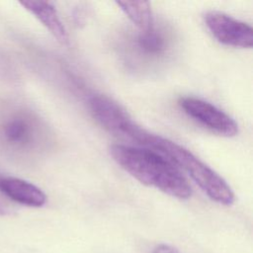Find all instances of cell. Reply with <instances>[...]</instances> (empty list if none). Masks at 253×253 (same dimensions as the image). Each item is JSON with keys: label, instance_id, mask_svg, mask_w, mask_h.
I'll list each match as a JSON object with an SVG mask.
<instances>
[{"label": "cell", "instance_id": "obj_1", "mask_svg": "<svg viewBox=\"0 0 253 253\" xmlns=\"http://www.w3.org/2000/svg\"><path fill=\"white\" fill-rule=\"evenodd\" d=\"M110 153L126 172L140 183L180 200L191 197L192 189L186 178L161 153L125 144H113Z\"/></svg>", "mask_w": 253, "mask_h": 253}, {"label": "cell", "instance_id": "obj_2", "mask_svg": "<svg viewBox=\"0 0 253 253\" xmlns=\"http://www.w3.org/2000/svg\"><path fill=\"white\" fill-rule=\"evenodd\" d=\"M140 146L161 153L173 164L182 168L211 200L223 206L234 203V193L226 181L184 146L147 130Z\"/></svg>", "mask_w": 253, "mask_h": 253}, {"label": "cell", "instance_id": "obj_3", "mask_svg": "<svg viewBox=\"0 0 253 253\" xmlns=\"http://www.w3.org/2000/svg\"><path fill=\"white\" fill-rule=\"evenodd\" d=\"M89 109L93 118L110 133L133 142L140 129L128 113L112 98L95 94L89 99Z\"/></svg>", "mask_w": 253, "mask_h": 253}, {"label": "cell", "instance_id": "obj_4", "mask_svg": "<svg viewBox=\"0 0 253 253\" xmlns=\"http://www.w3.org/2000/svg\"><path fill=\"white\" fill-rule=\"evenodd\" d=\"M179 105L190 118L219 135L232 137L238 133L236 122L207 101L195 97H183L179 100Z\"/></svg>", "mask_w": 253, "mask_h": 253}, {"label": "cell", "instance_id": "obj_5", "mask_svg": "<svg viewBox=\"0 0 253 253\" xmlns=\"http://www.w3.org/2000/svg\"><path fill=\"white\" fill-rule=\"evenodd\" d=\"M204 19L208 30L218 42L234 47H252L253 30L248 24L217 11L207 12Z\"/></svg>", "mask_w": 253, "mask_h": 253}, {"label": "cell", "instance_id": "obj_6", "mask_svg": "<svg viewBox=\"0 0 253 253\" xmlns=\"http://www.w3.org/2000/svg\"><path fill=\"white\" fill-rule=\"evenodd\" d=\"M39 121L28 113H16L9 117L1 126L4 140L18 149L36 146L41 136Z\"/></svg>", "mask_w": 253, "mask_h": 253}, {"label": "cell", "instance_id": "obj_7", "mask_svg": "<svg viewBox=\"0 0 253 253\" xmlns=\"http://www.w3.org/2000/svg\"><path fill=\"white\" fill-rule=\"evenodd\" d=\"M0 192L10 200L28 207L40 208L46 203L45 194L26 180L0 175Z\"/></svg>", "mask_w": 253, "mask_h": 253}, {"label": "cell", "instance_id": "obj_8", "mask_svg": "<svg viewBox=\"0 0 253 253\" xmlns=\"http://www.w3.org/2000/svg\"><path fill=\"white\" fill-rule=\"evenodd\" d=\"M20 4L39 19L60 43L64 45L69 44L68 33L51 2L26 1Z\"/></svg>", "mask_w": 253, "mask_h": 253}, {"label": "cell", "instance_id": "obj_9", "mask_svg": "<svg viewBox=\"0 0 253 253\" xmlns=\"http://www.w3.org/2000/svg\"><path fill=\"white\" fill-rule=\"evenodd\" d=\"M116 4L140 31H146L154 26L149 2L126 1L116 2Z\"/></svg>", "mask_w": 253, "mask_h": 253}, {"label": "cell", "instance_id": "obj_10", "mask_svg": "<svg viewBox=\"0 0 253 253\" xmlns=\"http://www.w3.org/2000/svg\"><path fill=\"white\" fill-rule=\"evenodd\" d=\"M137 47L147 55H158L165 51L167 41L165 36L154 28L140 31L136 39Z\"/></svg>", "mask_w": 253, "mask_h": 253}, {"label": "cell", "instance_id": "obj_11", "mask_svg": "<svg viewBox=\"0 0 253 253\" xmlns=\"http://www.w3.org/2000/svg\"><path fill=\"white\" fill-rule=\"evenodd\" d=\"M152 253H183L179 251L177 248L167 245V244H160L156 246Z\"/></svg>", "mask_w": 253, "mask_h": 253}, {"label": "cell", "instance_id": "obj_12", "mask_svg": "<svg viewBox=\"0 0 253 253\" xmlns=\"http://www.w3.org/2000/svg\"><path fill=\"white\" fill-rule=\"evenodd\" d=\"M8 211H9L8 208L0 201V214H6L8 213Z\"/></svg>", "mask_w": 253, "mask_h": 253}]
</instances>
